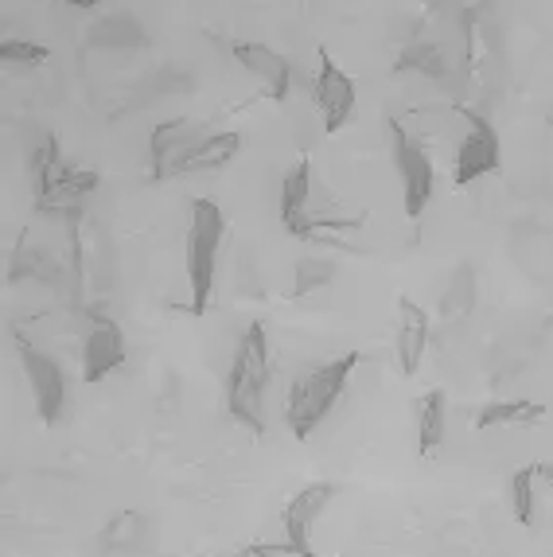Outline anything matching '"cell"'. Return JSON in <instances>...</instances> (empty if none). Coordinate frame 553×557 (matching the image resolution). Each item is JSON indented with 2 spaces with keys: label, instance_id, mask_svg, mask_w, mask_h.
<instances>
[{
  "label": "cell",
  "instance_id": "16",
  "mask_svg": "<svg viewBox=\"0 0 553 557\" xmlns=\"http://www.w3.org/2000/svg\"><path fill=\"white\" fill-rule=\"evenodd\" d=\"M545 421V406L534 398H515V401H488V406L476 413L471 425L480 429H511V425H538Z\"/></svg>",
  "mask_w": 553,
  "mask_h": 557
},
{
  "label": "cell",
  "instance_id": "21",
  "mask_svg": "<svg viewBox=\"0 0 553 557\" xmlns=\"http://www.w3.org/2000/svg\"><path fill=\"white\" fill-rule=\"evenodd\" d=\"M328 281H332V261L305 258L300 265H296V288H293V297H308L312 288L328 285Z\"/></svg>",
  "mask_w": 553,
  "mask_h": 557
},
{
  "label": "cell",
  "instance_id": "10",
  "mask_svg": "<svg viewBox=\"0 0 553 557\" xmlns=\"http://www.w3.org/2000/svg\"><path fill=\"white\" fill-rule=\"evenodd\" d=\"M335 499V483H308L293 499L285 503V515H281V527H285V549L296 557H316L312 549V530L316 519L328 511V503Z\"/></svg>",
  "mask_w": 553,
  "mask_h": 557
},
{
  "label": "cell",
  "instance_id": "11",
  "mask_svg": "<svg viewBox=\"0 0 553 557\" xmlns=\"http://www.w3.org/2000/svg\"><path fill=\"white\" fill-rule=\"evenodd\" d=\"M125 332H121L118 320L102 317V312H90V332L83 339V382L98 386L113 371L125 367Z\"/></svg>",
  "mask_w": 553,
  "mask_h": 557
},
{
  "label": "cell",
  "instance_id": "23",
  "mask_svg": "<svg viewBox=\"0 0 553 557\" xmlns=\"http://www.w3.org/2000/svg\"><path fill=\"white\" fill-rule=\"evenodd\" d=\"M246 557H266V554H246Z\"/></svg>",
  "mask_w": 553,
  "mask_h": 557
},
{
  "label": "cell",
  "instance_id": "9",
  "mask_svg": "<svg viewBox=\"0 0 553 557\" xmlns=\"http://www.w3.org/2000/svg\"><path fill=\"white\" fill-rule=\"evenodd\" d=\"M16 355H20V367H24V379H28L39 421H44V425H59L66 409V379H63V371H59V362L39 351V347H32L28 339H20Z\"/></svg>",
  "mask_w": 553,
  "mask_h": 557
},
{
  "label": "cell",
  "instance_id": "15",
  "mask_svg": "<svg viewBox=\"0 0 553 557\" xmlns=\"http://www.w3.org/2000/svg\"><path fill=\"white\" fill-rule=\"evenodd\" d=\"M444 429H448V398L444 391H425L417 398V453L433 460L444 445Z\"/></svg>",
  "mask_w": 553,
  "mask_h": 557
},
{
  "label": "cell",
  "instance_id": "1",
  "mask_svg": "<svg viewBox=\"0 0 553 557\" xmlns=\"http://www.w3.org/2000/svg\"><path fill=\"white\" fill-rule=\"evenodd\" d=\"M266 386H269V332L266 324H254L242 332L234 347L231 374H226V413L249 429L254 437L266 433Z\"/></svg>",
  "mask_w": 553,
  "mask_h": 557
},
{
  "label": "cell",
  "instance_id": "4",
  "mask_svg": "<svg viewBox=\"0 0 553 557\" xmlns=\"http://www.w3.org/2000/svg\"><path fill=\"white\" fill-rule=\"evenodd\" d=\"M367 214H343V211H323L312 203V160L300 157L288 168L285 187H281V223L293 238L300 242H328L332 234L359 231Z\"/></svg>",
  "mask_w": 553,
  "mask_h": 557
},
{
  "label": "cell",
  "instance_id": "6",
  "mask_svg": "<svg viewBox=\"0 0 553 557\" xmlns=\"http://www.w3.org/2000/svg\"><path fill=\"white\" fill-rule=\"evenodd\" d=\"M390 145H394V164L397 176H402V203H406V214L417 223V219H425L429 199H433V157H429V145L417 140L402 121H390Z\"/></svg>",
  "mask_w": 553,
  "mask_h": 557
},
{
  "label": "cell",
  "instance_id": "5",
  "mask_svg": "<svg viewBox=\"0 0 553 557\" xmlns=\"http://www.w3.org/2000/svg\"><path fill=\"white\" fill-rule=\"evenodd\" d=\"M32 180H36V207L39 211H78L86 196L98 187V172L63 164L56 133L39 140L36 157H32Z\"/></svg>",
  "mask_w": 553,
  "mask_h": 557
},
{
  "label": "cell",
  "instance_id": "2",
  "mask_svg": "<svg viewBox=\"0 0 553 557\" xmlns=\"http://www.w3.org/2000/svg\"><path fill=\"white\" fill-rule=\"evenodd\" d=\"M355 367H359V351H347L340 359H328L320 367H312L308 374H300V379H293L285 401V421L296 441H308L328 421V413L347 394V382L355 374Z\"/></svg>",
  "mask_w": 553,
  "mask_h": 557
},
{
  "label": "cell",
  "instance_id": "13",
  "mask_svg": "<svg viewBox=\"0 0 553 557\" xmlns=\"http://www.w3.org/2000/svg\"><path fill=\"white\" fill-rule=\"evenodd\" d=\"M234 59L246 66L249 75L258 78L261 94L273 102H285L288 83H293V66L281 51H273L269 44H234Z\"/></svg>",
  "mask_w": 553,
  "mask_h": 557
},
{
  "label": "cell",
  "instance_id": "18",
  "mask_svg": "<svg viewBox=\"0 0 553 557\" xmlns=\"http://www.w3.org/2000/svg\"><path fill=\"white\" fill-rule=\"evenodd\" d=\"M534 480H538V465H526L511 475V511H515L518 527H530L538 515V495H534Z\"/></svg>",
  "mask_w": 553,
  "mask_h": 557
},
{
  "label": "cell",
  "instance_id": "12",
  "mask_svg": "<svg viewBox=\"0 0 553 557\" xmlns=\"http://www.w3.org/2000/svg\"><path fill=\"white\" fill-rule=\"evenodd\" d=\"M316 55H320V78H316V106H320L323 133H328V137H335V133H340L343 125L351 121V113H355V83H351L347 71H343V66L335 63L328 47H320Z\"/></svg>",
  "mask_w": 553,
  "mask_h": 557
},
{
  "label": "cell",
  "instance_id": "14",
  "mask_svg": "<svg viewBox=\"0 0 553 557\" xmlns=\"http://www.w3.org/2000/svg\"><path fill=\"white\" fill-rule=\"evenodd\" d=\"M397 362L402 374H417V367L425 362L429 351V317L414 297H397Z\"/></svg>",
  "mask_w": 553,
  "mask_h": 557
},
{
  "label": "cell",
  "instance_id": "19",
  "mask_svg": "<svg viewBox=\"0 0 553 557\" xmlns=\"http://www.w3.org/2000/svg\"><path fill=\"white\" fill-rule=\"evenodd\" d=\"M394 71H425L429 78H441L448 66H444L441 51L429 44H409L406 51H402V59L394 63Z\"/></svg>",
  "mask_w": 553,
  "mask_h": 557
},
{
  "label": "cell",
  "instance_id": "7",
  "mask_svg": "<svg viewBox=\"0 0 553 557\" xmlns=\"http://www.w3.org/2000/svg\"><path fill=\"white\" fill-rule=\"evenodd\" d=\"M211 133L204 125H195L192 117H175L152 125V137H148V176L164 184V180L187 176L195 152L204 149V140Z\"/></svg>",
  "mask_w": 553,
  "mask_h": 557
},
{
  "label": "cell",
  "instance_id": "17",
  "mask_svg": "<svg viewBox=\"0 0 553 557\" xmlns=\"http://www.w3.org/2000/svg\"><path fill=\"white\" fill-rule=\"evenodd\" d=\"M238 152H242V133H211V137L204 140V149L195 152L187 176H192V172H219V168L231 164Z\"/></svg>",
  "mask_w": 553,
  "mask_h": 557
},
{
  "label": "cell",
  "instance_id": "22",
  "mask_svg": "<svg viewBox=\"0 0 553 557\" xmlns=\"http://www.w3.org/2000/svg\"><path fill=\"white\" fill-rule=\"evenodd\" d=\"M538 480L550 483V492H553V460H538Z\"/></svg>",
  "mask_w": 553,
  "mask_h": 557
},
{
  "label": "cell",
  "instance_id": "3",
  "mask_svg": "<svg viewBox=\"0 0 553 557\" xmlns=\"http://www.w3.org/2000/svg\"><path fill=\"white\" fill-rule=\"evenodd\" d=\"M226 242V214L214 199H192V226H187V288H192V312L204 317L214 300L219 258Z\"/></svg>",
  "mask_w": 553,
  "mask_h": 557
},
{
  "label": "cell",
  "instance_id": "8",
  "mask_svg": "<svg viewBox=\"0 0 553 557\" xmlns=\"http://www.w3.org/2000/svg\"><path fill=\"white\" fill-rule=\"evenodd\" d=\"M464 117V137L456 145V160H452V184L468 187L483 176H495L499 164H503V145H499V133L488 117H480L476 110H456Z\"/></svg>",
  "mask_w": 553,
  "mask_h": 557
},
{
  "label": "cell",
  "instance_id": "20",
  "mask_svg": "<svg viewBox=\"0 0 553 557\" xmlns=\"http://www.w3.org/2000/svg\"><path fill=\"white\" fill-rule=\"evenodd\" d=\"M0 59H4V63H20V66H44V63H51V51L39 44H24V39H4V44H0Z\"/></svg>",
  "mask_w": 553,
  "mask_h": 557
}]
</instances>
